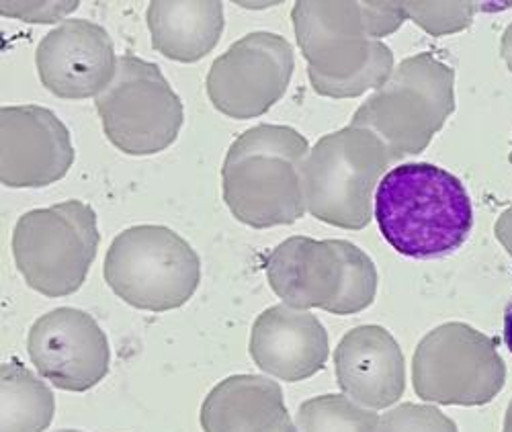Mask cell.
I'll return each instance as SVG.
<instances>
[{"mask_svg": "<svg viewBox=\"0 0 512 432\" xmlns=\"http://www.w3.org/2000/svg\"><path fill=\"white\" fill-rule=\"evenodd\" d=\"M373 215L386 242L414 261L455 254L474 228V205L463 183L426 162L388 170L375 191Z\"/></svg>", "mask_w": 512, "mask_h": 432, "instance_id": "1", "label": "cell"}, {"mask_svg": "<svg viewBox=\"0 0 512 432\" xmlns=\"http://www.w3.org/2000/svg\"><path fill=\"white\" fill-rule=\"evenodd\" d=\"M308 140L289 125H256L230 146L222 166L224 201L234 218L267 230L302 220Z\"/></svg>", "mask_w": 512, "mask_h": 432, "instance_id": "2", "label": "cell"}, {"mask_svg": "<svg viewBox=\"0 0 512 432\" xmlns=\"http://www.w3.org/2000/svg\"><path fill=\"white\" fill-rule=\"evenodd\" d=\"M291 21L312 89L330 99H355L379 89L394 72V54L373 39L363 3L300 0Z\"/></svg>", "mask_w": 512, "mask_h": 432, "instance_id": "3", "label": "cell"}, {"mask_svg": "<svg viewBox=\"0 0 512 432\" xmlns=\"http://www.w3.org/2000/svg\"><path fill=\"white\" fill-rule=\"evenodd\" d=\"M455 111V72L433 54L402 60L386 84L353 113L388 148L392 162L429 148Z\"/></svg>", "mask_w": 512, "mask_h": 432, "instance_id": "4", "label": "cell"}, {"mask_svg": "<svg viewBox=\"0 0 512 432\" xmlns=\"http://www.w3.org/2000/svg\"><path fill=\"white\" fill-rule=\"evenodd\" d=\"M390 164L388 148L371 129L349 125L322 136L304 166L308 213L334 228L363 230Z\"/></svg>", "mask_w": 512, "mask_h": 432, "instance_id": "5", "label": "cell"}, {"mask_svg": "<svg viewBox=\"0 0 512 432\" xmlns=\"http://www.w3.org/2000/svg\"><path fill=\"white\" fill-rule=\"evenodd\" d=\"M103 275L127 306L146 312L183 308L201 281V261L193 246L164 226H132L115 236Z\"/></svg>", "mask_w": 512, "mask_h": 432, "instance_id": "6", "label": "cell"}, {"mask_svg": "<svg viewBox=\"0 0 512 432\" xmlns=\"http://www.w3.org/2000/svg\"><path fill=\"white\" fill-rule=\"evenodd\" d=\"M99 242L95 209L70 199L23 213L13 232V256L31 289L66 297L87 281Z\"/></svg>", "mask_w": 512, "mask_h": 432, "instance_id": "7", "label": "cell"}, {"mask_svg": "<svg viewBox=\"0 0 512 432\" xmlns=\"http://www.w3.org/2000/svg\"><path fill=\"white\" fill-rule=\"evenodd\" d=\"M95 105L107 140L127 156H154L173 146L185 119L183 101L160 68L138 56L119 58Z\"/></svg>", "mask_w": 512, "mask_h": 432, "instance_id": "8", "label": "cell"}, {"mask_svg": "<svg viewBox=\"0 0 512 432\" xmlns=\"http://www.w3.org/2000/svg\"><path fill=\"white\" fill-rule=\"evenodd\" d=\"M412 379L422 400L476 406L500 392L504 369L484 334L465 324H445L418 344Z\"/></svg>", "mask_w": 512, "mask_h": 432, "instance_id": "9", "label": "cell"}, {"mask_svg": "<svg viewBox=\"0 0 512 432\" xmlns=\"http://www.w3.org/2000/svg\"><path fill=\"white\" fill-rule=\"evenodd\" d=\"M293 68V46L283 35L254 31L232 43L211 64L205 91L220 113L232 119H254L283 99Z\"/></svg>", "mask_w": 512, "mask_h": 432, "instance_id": "10", "label": "cell"}, {"mask_svg": "<svg viewBox=\"0 0 512 432\" xmlns=\"http://www.w3.org/2000/svg\"><path fill=\"white\" fill-rule=\"evenodd\" d=\"M27 353L37 373L64 392H87L111 367L109 340L97 320L76 308L37 318L27 334Z\"/></svg>", "mask_w": 512, "mask_h": 432, "instance_id": "11", "label": "cell"}, {"mask_svg": "<svg viewBox=\"0 0 512 432\" xmlns=\"http://www.w3.org/2000/svg\"><path fill=\"white\" fill-rule=\"evenodd\" d=\"M74 164L68 127L41 105L0 109V181L9 189H44Z\"/></svg>", "mask_w": 512, "mask_h": 432, "instance_id": "12", "label": "cell"}, {"mask_svg": "<svg viewBox=\"0 0 512 432\" xmlns=\"http://www.w3.org/2000/svg\"><path fill=\"white\" fill-rule=\"evenodd\" d=\"M109 33L87 19H68L54 27L35 50L41 84L60 99L99 97L117 72Z\"/></svg>", "mask_w": 512, "mask_h": 432, "instance_id": "13", "label": "cell"}, {"mask_svg": "<svg viewBox=\"0 0 512 432\" xmlns=\"http://www.w3.org/2000/svg\"><path fill=\"white\" fill-rule=\"evenodd\" d=\"M265 271L285 306L334 314L347 281V240L287 238L267 256Z\"/></svg>", "mask_w": 512, "mask_h": 432, "instance_id": "14", "label": "cell"}, {"mask_svg": "<svg viewBox=\"0 0 512 432\" xmlns=\"http://www.w3.org/2000/svg\"><path fill=\"white\" fill-rule=\"evenodd\" d=\"M248 351L261 371L297 383L326 367L330 340L312 312L279 304L254 320Z\"/></svg>", "mask_w": 512, "mask_h": 432, "instance_id": "15", "label": "cell"}, {"mask_svg": "<svg viewBox=\"0 0 512 432\" xmlns=\"http://www.w3.org/2000/svg\"><path fill=\"white\" fill-rule=\"evenodd\" d=\"M340 392L367 410H383L404 394V357L394 336L381 326L349 330L334 351Z\"/></svg>", "mask_w": 512, "mask_h": 432, "instance_id": "16", "label": "cell"}, {"mask_svg": "<svg viewBox=\"0 0 512 432\" xmlns=\"http://www.w3.org/2000/svg\"><path fill=\"white\" fill-rule=\"evenodd\" d=\"M203 432H297L281 385L263 375H230L201 406Z\"/></svg>", "mask_w": 512, "mask_h": 432, "instance_id": "17", "label": "cell"}, {"mask_svg": "<svg viewBox=\"0 0 512 432\" xmlns=\"http://www.w3.org/2000/svg\"><path fill=\"white\" fill-rule=\"evenodd\" d=\"M152 46L173 62H199L218 46L224 33V5L205 3H154L146 13Z\"/></svg>", "mask_w": 512, "mask_h": 432, "instance_id": "18", "label": "cell"}, {"mask_svg": "<svg viewBox=\"0 0 512 432\" xmlns=\"http://www.w3.org/2000/svg\"><path fill=\"white\" fill-rule=\"evenodd\" d=\"M56 412V398L48 383L23 363L0 369V432H44Z\"/></svg>", "mask_w": 512, "mask_h": 432, "instance_id": "19", "label": "cell"}, {"mask_svg": "<svg viewBox=\"0 0 512 432\" xmlns=\"http://www.w3.org/2000/svg\"><path fill=\"white\" fill-rule=\"evenodd\" d=\"M379 416L345 394H326L304 402L295 416L297 432H377Z\"/></svg>", "mask_w": 512, "mask_h": 432, "instance_id": "20", "label": "cell"}, {"mask_svg": "<svg viewBox=\"0 0 512 432\" xmlns=\"http://www.w3.org/2000/svg\"><path fill=\"white\" fill-rule=\"evenodd\" d=\"M408 19L435 37L467 29L474 15L482 11L478 3H402Z\"/></svg>", "mask_w": 512, "mask_h": 432, "instance_id": "21", "label": "cell"}, {"mask_svg": "<svg viewBox=\"0 0 512 432\" xmlns=\"http://www.w3.org/2000/svg\"><path fill=\"white\" fill-rule=\"evenodd\" d=\"M377 432H457V426L433 406L402 404L379 418Z\"/></svg>", "mask_w": 512, "mask_h": 432, "instance_id": "22", "label": "cell"}, {"mask_svg": "<svg viewBox=\"0 0 512 432\" xmlns=\"http://www.w3.org/2000/svg\"><path fill=\"white\" fill-rule=\"evenodd\" d=\"M78 7V0H70V3H64V0H58V3H46V0L44 3H21V0H15V3H9V0H5V3H0V15L25 23L46 25L66 19Z\"/></svg>", "mask_w": 512, "mask_h": 432, "instance_id": "23", "label": "cell"}, {"mask_svg": "<svg viewBox=\"0 0 512 432\" xmlns=\"http://www.w3.org/2000/svg\"><path fill=\"white\" fill-rule=\"evenodd\" d=\"M500 56L506 62L508 70L512 72V23L504 29L502 39H500Z\"/></svg>", "mask_w": 512, "mask_h": 432, "instance_id": "24", "label": "cell"}, {"mask_svg": "<svg viewBox=\"0 0 512 432\" xmlns=\"http://www.w3.org/2000/svg\"><path fill=\"white\" fill-rule=\"evenodd\" d=\"M498 234L502 238L504 244L512 246V209L506 211L502 218H500V224H498Z\"/></svg>", "mask_w": 512, "mask_h": 432, "instance_id": "25", "label": "cell"}, {"mask_svg": "<svg viewBox=\"0 0 512 432\" xmlns=\"http://www.w3.org/2000/svg\"><path fill=\"white\" fill-rule=\"evenodd\" d=\"M504 342L508 351L512 353V301L506 308V314H504Z\"/></svg>", "mask_w": 512, "mask_h": 432, "instance_id": "26", "label": "cell"}, {"mask_svg": "<svg viewBox=\"0 0 512 432\" xmlns=\"http://www.w3.org/2000/svg\"><path fill=\"white\" fill-rule=\"evenodd\" d=\"M504 432H512V406L508 408V416H506V424H504Z\"/></svg>", "mask_w": 512, "mask_h": 432, "instance_id": "27", "label": "cell"}, {"mask_svg": "<svg viewBox=\"0 0 512 432\" xmlns=\"http://www.w3.org/2000/svg\"><path fill=\"white\" fill-rule=\"evenodd\" d=\"M56 432H82V430H56Z\"/></svg>", "mask_w": 512, "mask_h": 432, "instance_id": "28", "label": "cell"}, {"mask_svg": "<svg viewBox=\"0 0 512 432\" xmlns=\"http://www.w3.org/2000/svg\"><path fill=\"white\" fill-rule=\"evenodd\" d=\"M508 160L512 162V142H510V156H508Z\"/></svg>", "mask_w": 512, "mask_h": 432, "instance_id": "29", "label": "cell"}]
</instances>
